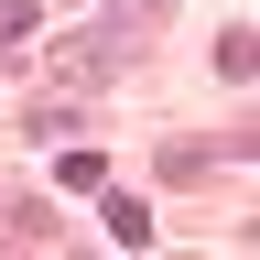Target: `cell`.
<instances>
[{
  "instance_id": "6da1fadb",
  "label": "cell",
  "mask_w": 260,
  "mask_h": 260,
  "mask_svg": "<svg viewBox=\"0 0 260 260\" xmlns=\"http://www.w3.org/2000/svg\"><path fill=\"white\" fill-rule=\"evenodd\" d=\"M119 65H130L119 32H65V44H54V76H65V87H109Z\"/></svg>"
},
{
  "instance_id": "7a4b0ae2",
  "label": "cell",
  "mask_w": 260,
  "mask_h": 260,
  "mask_svg": "<svg viewBox=\"0 0 260 260\" xmlns=\"http://www.w3.org/2000/svg\"><path fill=\"white\" fill-rule=\"evenodd\" d=\"M109 239L119 249H152V206H141V195H109Z\"/></svg>"
},
{
  "instance_id": "3957f363",
  "label": "cell",
  "mask_w": 260,
  "mask_h": 260,
  "mask_svg": "<svg viewBox=\"0 0 260 260\" xmlns=\"http://www.w3.org/2000/svg\"><path fill=\"white\" fill-rule=\"evenodd\" d=\"M54 184H65V195H98V184H109V162H98V152H65V162H54Z\"/></svg>"
},
{
  "instance_id": "277c9868",
  "label": "cell",
  "mask_w": 260,
  "mask_h": 260,
  "mask_svg": "<svg viewBox=\"0 0 260 260\" xmlns=\"http://www.w3.org/2000/svg\"><path fill=\"white\" fill-rule=\"evenodd\" d=\"M22 130H32V141H44V130H76V98H32V109H22Z\"/></svg>"
},
{
  "instance_id": "5b68a950",
  "label": "cell",
  "mask_w": 260,
  "mask_h": 260,
  "mask_svg": "<svg viewBox=\"0 0 260 260\" xmlns=\"http://www.w3.org/2000/svg\"><path fill=\"white\" fill-rule=\"evenodd\" d=\"M44 22V0H0V32H32Z\"/></svg>"
}]
</instances>
